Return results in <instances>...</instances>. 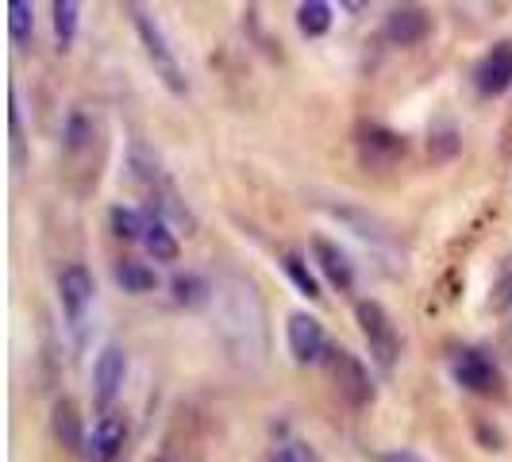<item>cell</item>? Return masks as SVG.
I'll list each match as a JSON object with an SVG mask.
<instances>
[{
    "instance_id": "cell-1",
    "label": "cell",
    "mask_w": 512,
    "mask_h": 462,
    "mask_svg": "<svg viewBox=\"0 0 512 462\" xmlns=\"http://www.w3.org/2000/svg\"><path fill=\"white\" fill-rule=\"evenodd\" d=\"M128 12H131V24H135V35H139V43H143V54H147V62H151L154 77H158L174 97H185V93H189V77L181 70L178 54L170 47L162 24L154 20L147 8H139V4H131Z\"/></svg>"
},
{
    "instance_id": "cell-2",
    "label": "cell",
    "mask_w": 512,
    "mask_h": 462,
    "mask_svg": "<svg viewBox=\"0 0 512 462\" xmlns=\"http://www.w3.org/2000/svg\"><path fill=\"white\" fill-rule=\"evenodd\" d=\"M355 324H359L362 339H366V351H370V362L382 370V374H393L397 362H401V335H397V324L393 316L385 312L382 301H359L355 305Z\"/></svg>"
},
{
    "instance_id": "cell-3",
    "label": "cell",
    "mask_w": 512,
    "mask_h": 462,
    "mask_svg": "<svg viewBox=\"0 0 512 462\" xmlns=\"http://www.w3.org/2000/svg\"><path fill=\"white\" fill-rule=\"evenodd\" d=\"M447 370H451V382L459 385V389H466V393H474V397H493L505 385L501 366L482 347H459L451 355V362H447Z\"/></svg>"
},
{
    "instance_id": "cell-4",
    "label": "cell",
    "mask_w": 512,
    "mask_h": 462,
    "mask_svg": "<svg viewBox=\"0 0 512 462\" xmlns=\"http://www.w3.org/2000/svg\"><path fill=\"white\" fill-rule=\"evenodd\" d=\"M324 366H328V378H332L335 393L351 409H366L374 401V382H370V370H366V362L359 355H351L347 347H332Z\"/></svg>"
},
{
    "instance_id": "cell-5",
    "label": "cell",
    "mask_w": 512,
    "mask_h": 462,
    "mask_svg": "<svg viewBox=\"0 0 512 462\" xmlns=\"http://www.w3.org/2000/svg\"><path fill=\"white\" fill-rule=\"evenodd\" d=\"M355 151H359V162L366 170H393L405 158L409 143L401 131L385 128L378 120H362L355 128Z\"/></svg>"
},
{
    "instance_id": "cell-6",
    "label": "cell",
    "mask_w": 512,
    "mask_h": 462,
    "mask_svg": "<svg viewBox=\"0 0 512 462\" xmlns=\"http://www.w3.org/2000/svg\"><path fill=\"white\" fill-rule=\"evenodd\" d=\"M285 343H289V355H293L297 366H316V362L328 359V351H332L324 324L316 316H308V312H293L285 320Z\"/></svg>"
},
{
    "instance_id": "cell-7",
    "label": "cell",
    "mask_w": 512,
    "mask_h": 462,
    "mask_svg": "<svg viewBox=\"0 0 512 462\" xmlns=\"http://www.w3.org/2000/svg\"><path fill=\"white\" fill-rule=\"evenodd\" d=\"M93 293H97V282L93 274L81 266V262H70L62 274H58V305H62V316L70 324H81L85 312L93 305Z\"/></svg>"
},
{
    "instance_id": "cell-8",
    "label": "cell",
    "mask_w": 512,
    "mask_h": 462,
    "mask_svg": "<svg viewBox=\"0 0 512 462\" xmlns=\"http://www.w3.org/2000/svg\"><path fill=\"white\" fill-rule=\"evenodd\" d=\"M474 89H478L482 97H501V93H509L512 89V39L493 43V47L478 58V66H474Z\"/></svg>"
},
{
    "instance_id": "cell-9",
    "label": "cell",
    "mask_w": 512,
    "mask_h": 462,
    "mask_svg": "<svg viewBox=\"0 0 512 462\" xmlns=\"http://www.w3.org/2000/svg\"><path fill=\"white\" fill-rule=\"evenodd\" d=\"M128 447V420L120 412H104L101 420L85 436V459L89 462H116Z\"/></svg>"
},
{
    "instance_id": "cell-10",
    "label": "cell",
    "mask_w": 512,
    "mask_h": 462,
    "mask_svg": "<svg viewBox=\"0 0 512 462\" xmlns=\"http://www.w3.org/2000/svg\"><path fill=\"white\" fill-rule=\"evenodd\" d=\"M124 378H128V351H124L120 343L101 347V355L93 362V401H97L101 409H108V405L116 401Z\"/></svg>"
},
{
    "instance_id": "cell-11",
    "label": "cell",
    "mask_w": 512,
    "mask_h": 462,
    "mask_svg": "<svg viewBox=\"0 0 512 462\" xmlns=\"http://www.w3.org/2000/svg\"><path fill=\"white\" fill-rule=\"evenodd\" d=\"M428 31H432V20L420 4H393L385 16V39L393 47H416L428 39Z\"/></svg>"
},
{
    "instance_id": "cell-12",
    "label": "cell",
    "mask_w": 512,
    "mask_h": 462,
    "mask_svg": "<svg viewBox=\"0 0 512 462\" xmlns=\"http://www.w3.org/2000/svg\"><path fill=\"white\" fill-rule=\"evenodd\" d=\"M312 258H316L320 274H324L339 293H351V289H355V266H351L347 251H343L339 243H332L328 235H316V239H312Z\"/></svg>"
},
{
    "instance_id": "cell-13",
    "label": "cell",
    "mask_w": 512,
    "mask_h": 462,
    "mask_svg": "<svg viewBox=\"0 0 512 462\" xmlns=\"http://www.w3.org/2000/svg\"><path fill=\"white\" fill-rule=\"evenodd\" d=\"M51 436L62 451H85V424H81V409L70 397H58L51 409Z\"/></svg>"
},
{
    "instance_id": "cell-14",
    "label": "cell",
    "mask_w": 512,
    "mask_h": 462,
    "mask_svg": "<svg viewBox=\"0 0 512 462\" xmlns=\"http://www.w3.org/2000/svg\"><path fill=\"white\" fill-rule=\"evenodd\" d=\"M143 247H147V255L154 258V262H178L181 255V243L178 235H174V228L166 224V216L162 212H147V231H143Z\"/></svg>"
},
{
    "instance_id": "cell-15",
    "label": "cell",
    "mask_w": 512,
    "mask_h": 462,
    "mask_svg": "<svg viewBox=\"0 0 512 462\" xmlns=\"http://www.w3.org/2000/svg\"><path fill=\"white\" fill-rule=\"evenodd\" d=\"M212 282H208L205 274H197V270H178L174 274V282H170V297H174V305L178 308H189V312H197V308H205L212 301Z\"/></svg>"
},
{
    "instance_id": "cell-16",
    "label": "cell",
    "mask_w": 512,
    "mask_h": 462,
    "mask_svg": "<svg viewBox=\"0 0 512 462\" xmlns=\"http://www.w3.org/2000/svg\"><path fill=\"white\" fill-rule=\"evenodd\" d=\"M335 24V8L328 0H305L297 4V31L305 39H324Z\"/></svg>"
},
{
    "instance_id": "cell-17",
    "label": "cell",
    "mask_w": 512,
    "mask_h": 462,
    "mask_svg": "<svg viewBox=\"0 0 512 462\" xmlns=\"http://www.w3.org/2000/svg\"><path fill=\"white\" fill-rule=\"evenodd\" d=\"M112 282L120 285L124 293H151L154 285H158V274L147 262H139V258H120L112 266Z\"/></svg>"
},
{
    "instance_id": "cell-18",
    "label": "cell",
    "mask_w": 512,
    "mask_h": 462,
    "mask_svg": "<svg viewBox=\"0 0 512 462\" xmlns=\"http://www.w3.org/2000/svg\"><path fill=\"white\" fill-rule=\"evenodd\" d=\"M282 270L301 297H308V301H320V297H324V293H320V278L312 274V266H308V258L301 255V251H285Z\"/></svg>"
},
{
    "instance_id": "cell-19",
    "label": "cell",
    "mask_w": 512,
    "mask_h": 462,
    "mask_svg": "<svg viewBox=\"0 0 512 462\" xmlns=\"http://www.w3.org/2000/svg\"><path fill=\"white\" fill-rule=\"evenodd\" d=\"M108 224H112V235L124 239V243H143V231H147V212L131 205H112L108 208Z\"/></svg>"
},
{
    "instance_id": "cell-20",
    "label": "cell",
    "mask_w": 512,
    "mask_h": 462,
    "mask_svg": "<svg viewBox=\"0 0 512 462\" xmlns=\"http://www.w3.org/2000/svg\"><path fill=\"white\" fill-rule=\"evenodd\" d=\"M54 16V35H58V47L66 51L77 39V24H81V4L77 0H54L51 4Z\"/></svg>"
},
{
    "instance_id": "cell-21",
    "label": "cell",
    "mask_w": 512,
    "mask_h": 462,
    "mask_svg": "<svg viewBox=\"0 0 512 462\" xmlns=\"http://www.w3.org/2000/svg\"><path fill=\"white\" fill-rule=\"evenodd\" d=\"M8 35L12 43H31L35 35V4L31 0H8Z\"/></svg>"
},
{
    "instance_id": "cell-22",
    "label": "cell",
    "mask_w": 512,
    "mask_h": 462,
    "mask_svg": "<svg viewBox=\"0 0 512 462\" xmlns=\"http://www.w3.org/2000/svg\"><path fill=\"white\" fill-rule=\"evenodd\" d=\"M462 147V135L459 128L451 124V120H439L436 128L428 131V151H432V158H439V162H447V158H455Z\"/></svg>"
},
{
    "instance_id": "cell-23",
    "label": "cell",
    "mask_w": 512,
    "mask_h": 462,
    "mask_svg": "<svg viewBox=\"0 0 512 462\" xmlns=\"http://www.w3.org/2000/svg\"><path fill=\"white\" fill-rule=\"evenodd\" d=\"M89 139H93V120H89L81 108H74V112L66 116V128H62V147L70 154H77L81 147H89Z\"/></svg>"
},
{
    "instance_id": "cell-24",
    "label": "cell",
    "mask_w": 512,
    "mask_h": 462,
    "mask_svg": "<svg viewBox=\"0 0 512 462\" xmlns=\"http://www.w3.org/2000/svg\"><path fill=\"white\" fill-rule=\"evenodd\" d=\"M274 462H320V459H316V451L308 447L305 439H285V443H278V451H274Z\"/></svg>"
},
{
    "instance_id": "cell-25",
    "label": "cell",
    "mask_w": 512,
    "mask_h": 462,
    "mask_svg": "<svg viewBox=\"0 0 512 462\" xmlns=\"http://www.w3.org/2000/svg\"><path fill=\"white\" fill-rule=\"evenodd\" d=\"M489 305L497 308V312H505L512 308V270H505L497 282H493V293H489Z\"/></svg>"
},
{
    "instance_id": "cell-26",
    "label": "cell",
    "mask_w": 512,
    "mask_h": 462,
    "mask_svg": "<svg viewBox=\"0 0 512 462\" xmlns=\"http://www.w3.org/2000/svg\"><path fill=\"white\" fill-rule=\"evenodd\" d=\"M378 462H428V459L416 455V451H409V447H389V451L378 455Z\"/></svg>"
},
{
    "instance_id": "cell-27",
    "label": "cell",
    "mask_w": 512,
    "mask_h": 462,
    "mask_svg": "<svg viewBox=\"0 0 512 462\" xmlns=\"http://www.w3.org/2000/svg\"><path fill=\"white\" fill-rule=\"evenodd\" d=\"M151 462H174V459H162V455H158V459H151Z\"/></svg>"
}]
</instances>
